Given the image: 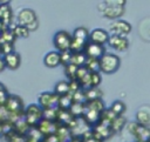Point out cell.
<instances>
[{
	"mask_svg": "<svg viewBox=\"0 0 150 142\" xmlns=\"http://www.w3.org/2000/svg\"><path fill=\"white\" fill-rule=\"evenodd\" d=\"M0 40H1V42H8V43H13V45H14V41L16 40V38L14 36L13 32H12L9 28H6L5 31L1 32V34H0Z\"/></svg>",
	"mask_w": 150,
	"mask_h": 142,
	"instance_id": "cell-31",
	"label": "cell"
},
{
	"mask_svg": "<svg viewBox=\"0 0 150 142\" xmlns=\"http://www.w3.org/2000/svg\"><path fill=\"white\" fill-rule=\"evenodd\" d=\"M5 68H6L5 59H4V56H2V55H0V73H1L2 70H5Z\"/></svg>",
	"mask_w": 150,
	"mask_h": 142,
	"instance_id": "cell-42",
	"label": "cell"
},
{
	"mask_svg": "<svg viewBox=\"0 0 150 142\" xmlns=\"http://www.w3.org/2000/svg\"><path fill=\"white\" fill-rule=\"evenodd\" d=\"M41 142H45V141H43V140H42V141H41Z\"/></svg>",
	"mask_w": 150,
	"mask_h": 142,
	"instance_id": "cell-48",
	"label": "cell"
},
{
	"mask_svg": "<svg viewBox=\"0 0 150 142\" xmlns=\"http://www.w3.org/2000/svg\"><path fill=\"white\" fill-rule=\"evenodd\" d=\"M23 117L27 124L29 126V128H35L39 124V122L43 119V109L38 103L29 104L25 109Z\"/></svg>",
	"mask_w": 150,
	"mask_h": 142,
	"instance_id": "cell-2",
	"label": "cell"
},
{
	"mask_svg": "<svg viewBox=\"0 0 150 142\" xmlns=\"http://www.w3.org/2000/svg\"><path fill=\"white\" fill-rule=\"evenodd\" d=\"M84 67L90 72V73H97L100 72V61L98 60H93V59H88Z\"/></svg>",
	"mask_w": 150,
	"mask_h": 142,
	"instance_id": "cell-32",
	"label": "cell"
},
{
	"mask_svg": "<svg viewBox=\"0 0 150 142\" xmlns=\"http://www.w3.org/2000/svg\"><path fill=\"white\" fill-rule=\"evenodd\" d=\"M59 127H60V124L57 122L49 121V120H46V119H42L39 122V124L36 126L38 130L41 133V135L43 137H47V136H50V135H56Z\"/></svg>",
	"mask_w": 150,
	"mask_h": 142,
	"instance_id": "cell-10",
	"label": "cell"
},
{
	"mask_svg": "<svg viewBox=\"0 0 150 142\" xmlns=\"http://www.w3.org/2000/svg\"><path fill=\"white\" fill-rule=\"evenodd\" d=\"M12 120V114L6 109L5 106H0V123H5ZM12 122V121H11Z\"/></svg>",
	"mask_w": 150,
	"mask_h": 142,
	"instance_id": "cell-35",
	"label": "cell"
},
{
	"mask_svg": "<svg viewBox=\"0 0 150 142\" xmlns=\"http://www.w3.org/2000/svg\"><path fill=\"white\" fill-rule=\"evenodd\" d=\"M86 41H82V40H79V39H75L71 36V43H70V52L71 53H80V52H83L84 49V46H86Z\"/></svg>",
	"mask_w": 150,
	"mask_h": 142,
	"instance_id": "cell-29",
	"label": "cell"
},
{
	"mask_svg": "<svg viewBox=\"0 0 150 142\" xmlns=\"http://www.w3.org/2000/svg\"><path fill=\"white\" fill-rule=\"evenodd\" d=\"M109 109L116 115V116H123V113L127 109V106L125 103L122 101V100H116L111 103V106L109 107Z\"/></svg>",
	"mask_w": 150,
	"mask_h": 142,
	"instance_id": "cell-21",
	"label": "cell"
},
{
	"mask_svg": "<svg viewBox=\"0 0 150 142\" xmlns=\"http://www.w3.org/2000/svg\"><path fill=\"white\" fill-rule=\"evenodd\" d=\"M136 122L141 126H150V107L149 106H142L136 111Z\"/></svg>",
	"mask_w": 150,
	"mask_h": 142,
	"instance_id": "cell-16",
	"label": "cell"
},
{
	"mask_svg": "<svg viewBox=\"0 0 150 142\" xmlns=\"http://www.w3.org/2000/svg\"><path fill=\"white\" fill-rule=\"evenodd\" d=\"M127 120L123 116H116L114 119V121L110 123V128L112 130V133H118L121 131L124 127H127Z\"/></svg>",
	"mask_w": 150,
	"mask_h": 142,
	"instance_id": "cell-23",
	"label": "cell"
},
{
	"mask_svg": "<svg viewBox=\"0 0 150 142\" xmlns=\"http://www.w3.org/2000/svg\"><path fill=\"white\" fill-rule=\"evenodd\" d=\"M13 11L9 5V1H0V20L5 25V27H9L13 22Z\"/></svg>",
	"mask_w": 150,
	"mask_h": 142,
	"instance_id": "cell-13",
	"label": "cell"
},
{
	"mask_svg": "<svg viewBox=\"0 0 150 142\" xmlns=\"http://www.w3.org/2000/svg\"><path fill=\"white\" fill-rule=\"evenodd\" d=\"M35 21H38L36 14L30 8H23V9H21L19 12L18 16H16V23L20 25V26L28 27L29 25L34 23Z\"/></svg>",
	"mask_w": 150,
	"mask_h": 142,
	"instance_id": "cell-11",
	"label": "cell"
},
{
	"mask_svg": "<svg viewBox=\"0 0 150 142\" xmlns=\"http://www.w3.org/2000/svg\"><path fill=\"white\" fill-rule=\"evenodd\" d=\"M38 27H39V22H38V21H35L34 23L29 25L27 28L29 29V32H32V31H36V29H38Z\"/></svg>",
	"mask_w": 150,
	"mask_h": 142,
	"instance_id": "cell-43",
	"label": "cell"
},
{
	"mask_svg": "<svg viewBox=\"0 0 150 142\" xmlns=\"http://www.w3.org/2000/svg\"><path fill=\"white\" fill-rule=\"evenodd\" d=\"M1 53H2V42H1V40H0V55H2Z\"/></svg>",
	"mask_w": 150,
	"mask_h": 142,
	"instance_id": "cell-47",
	"label": "cell"
},
{
	"mask_svg": "<svg viewBox=\"0 0 150 142\" xmlns=\"http://www.w3.org/2000/svg\"><path fill=\"white\" fill-rule=\"evenodd\" d=\"M109 39H110V33L103 28H95L89 34V41L101 46L107 45L109 42Z\"/></svg>",
	"mask_w": 150,
	"mask_h": 142,
	"instance_id": "cell-12",
	"label": "cell"
},
{
	"mask_svg": "<svg viewBox=\"0 0 150 142\" xmlns=\"http://www.w3.org/2000/svg\"><path fill=\"white\" fill-rule=\"evenodd\" d=\"M38 104L43 110L59 108V96L54 92H43L38 96Z\"/></svg>",
	"mask_w": 150,
	"mask_h": 142,
	"instance_id": "cell-5",
	"label": "cell"
},
{
	"mask_svg": "<svg viewBox=\"0 0 150 142\" xmlns=\"http://www.w3.org/2000/svg\"><path fill=\"white\" fill-rule=\"evenodd\" d=\"M91 131H93L94 136L97 137L98 140H101L102 142L105 138H109L114 134L112 130H111V128H110V126L107 124V123H103V122H100L95 127H93L91 128Z\"/></svg>",
	"mask_w": 150,
	"mask_h": 142,
	"instance_id": "cell-14",
	"label": "cell"
},
{
	"mask_svg": "<svg viewBox=\"0 0 150 142\" xmlns=\"http://www.w3.org/2000/svg\"><path fill=\"white\" fill-rule=\"evenodd\" d=\"M6 28H7V27H5V25H4V23L1 22V20H0V34H1V32L5 31Z\"/></svg>",
	"mask_w": 150,
	"mask_h": 142,
	"instance_id": "cell-44",
	"label": "cell"
},
{
	"mask_svg": "<svg viewBox=\"0 0 150 142\" xmlns=\"http://www.w3.org/2000/svg\"><path fill=\"white\" fill-rule=\"evenodd\" d=\"M88 58L86 56V54L83 52H80V53H73L71 55V60H70V63L77 66V67H82L86 65Z\"/></svg>",
	"mask_w": 150,
	"mask_h": 142,
	"instance_id": "cell-27",
	"label": "cell"
},
{
	"mask_svg": "<svg viewBox=\"0 0 150 142\" xmlns=\"http://www.w3.org/2000/svg\"><path fill=\"white\" fill-rule=\"evenodd\" d=\"M128 130L135 137L136 142H150V127L141 126L136 121L127 124Z\"/></svg>",
	"mask_w": 150,
	"mask_h": 142,
	"instance_id": "cell-3",
	"label": "cell"
},
{
	"mask_svg": "<svg viewBox=\"0 0 150 142\" xmlns=\"http://www.w3.org/2000/svg\"><path fill=\"white\" fill-rule=\"evenodd\" d=\"M101 81H102L101 72L91 73V75H90V88H97L100 86Z\"/></svg>",
	"mask_w": 150,
	"mask_h": 142,
	"instance_id": "cell-34",
	"label": "cell"
},
{
	"mask_svg": "<svg viewBox=\"0 0 150 142\" xmlns=\"http://www.w3.org/2000/svg\"><path fill=\"white\" fill-rule=\"evenodd\" d=\"M82 142H102L101 140H98L97 137H95L94 136V134H93V131H91V129L90 130H88L82 137Z\"/></svg>",
	"mask_w": 150,
	"mask_h": 142,
	"instance_id": "cell-37",
	"label": "cell"
},
{
	"mask_svg": "<svg viewBox=\"0 0 150 142\" xmlns=\"http://www.w3.org/2000/svg\"><path fill=\"white\" fill-rule=\"evenodd\" d=\"M131 25L125 21V20H115L110 23L108 32L110 33V35H121V36H127L128 34L131 33Z\"/></svg>",
	"mask_w": 150,
	"mask_h": 142,
	"instance_id": "cell-7",
	"label": "cell"
},
{
	"mask_svg": "<svg viewBox=\"0 0 150 142\" xmlns=\"http://www.w3.org/2000/svg\"><path fill=\"white\" fill-rule=\"evenodd\" d=\"M9 95H11V94H8V92H7L6 88H5L2 92H0V106H5V104H6V102H7L8 97H9Z\"/></svg>",
	"mask_w": 150,
	"mask_h": 142,
	"instance_id": "cell-41",
	"label": "cell"
},
{
	"mask_svg": "<svg viewBox=\"0 0 150 142\" xmlns=\"http://www.w3.org/2000/svg\"><path fill=\"white\" fill-rule=\"evenodd\" d=\"M73 103H74V101H73L71 94H67V95L59 97V109H61V110H69Z\"/></svg>",
	"mask_w": 150,
	"mask_h": 142,
	"instance_id": "cell-24",
	"label": "cell"
},
{
	"mask_svg": "<svg viewBox=\"0 0 150 142\" xmlns=\"http://www.w3.org/2000/svg\"><path fill=\"white\" fill-rule=\"evenodd\" d=\"M53 43L55 47V50L59 53L66 52L70 49L71 43V34L67 31H59L53 36Z\"/></svg>",
	"mask_w": 150,
	"mask_h": 142,
	"instance_id": "cell-4",
	"label": "cell"
},
{
	"mask_svg": "<svg viewBox=\"0 0 150 142\" xmlns=\"http://www.w3.org/2000/svg\"><path fill=\"white\" fill-rule=\"evenodd\" d=\"M84 104H86V108L96 110V111H98V113H102V111L105 109V106H104V102L102 101V99L93 100V101H87Z\"/></svg>",
	"mask_w": 150,
	"mask_h": 142,
	"instance_id": "cell-26",
	"label": "cell"
},
{
	"mask_svg": "<svg viewBox=\"0 0 150 142\" xmlns=\"http://www.w3.org/2000/svg\"><path fill=\"white\" fill-rule=\"evenodd\" d=\"M12 32H13V34H14V36L18 39V38H28L29 36V29L27 28V27H25V26H20V25H18V23H12L9 27H8Z\"/></svg>",
	"mask_w": 150,
	"mask_h": 142,
	"instance_id": "cell-20",
	"label": "cell"
},
{
	"mask_svg": "<svg viewBox=\"0 0 150 142\" xmlns=\"http://www.w3.org/2000/svg\"><path fill=\"white\" fill-rule=\"evenodd\" d=\"M108 45L117 50V52H124L128 49L129 47V40L127 36H121V35H110V39H109V42Z\"/></svg>",
	"mask_w": 150,
	"mask_h": 142,
	"instance_id": "cell-15",
	"label": "cell"
},
{
	"mask_svg": "<svg viewBox=\"0 0 150 142\" xmlns=\"http://www.w3.org/2000/svg\"><path fill=\"white\" fill-rule=\"evenodd\" d=\"M86 94V99L87 101H93V100H98L102 99V92L98 88H88L84 90Z\"/></svg>",
	"mask_w": 150,
	"mask_h": 142,
	"instance_id": "cell-28",
	"label": "cell"
},
{
	"mask_svg": "<svg viewBox=\"0 0 150 142\" xmlns=\"http://www.w3.org/2000/svg\"><path fill=\"white\" fill-rule=\"evenodd\" d=\"M71 55H73V53H71L70 50H66V52L60 53V60H61V65H62L63 67L67 66L68 63H70Z\"/></svg>",
	"mask_w": 150,
	"mask_h": 142,
	"instance_id": "cell-36",
	"label": "cell"
},
{
	"mask_svg": "<svg viewBox=\"0 0 150 142\" xmlns=\"http://www.w3.org/2000/svg\"><path fill=\"white\" fill-rule=\"evenodd\" d=\"M4 59H5L6 68H8L11 70H16L21 65V56L15 50L9 53V54H7V55H5Z\"/></svg>",
	"mask_w": 150,
	"mask_h": 142,
	"instance_id": "cell-17",
	"label": "cell"
},
{
	"mask_svg": "<svg viewBox=\"0 0 150 142\" xmlns=\"http://www.w3.org/2000/svg\"><path fill=\"white\" fill-rule=\"evenodd\" d=\"M43 63L46 67L48 68H55L57 66L61 65V60H60V53L56 50H52L48 52L45 56H43Z\"/></svg>",
	"mask_w": 150,
	"mask_h": 142,
	"instance_id": "cell-18",
	"label": "cell"
},
{
	"mask_svg": "<svg viewBox=\"0 0 150 142\" xmlns=\"http://www.w3.org/2000/svg\"><path fill=\"white\" fill-rule=\"evenodd\" d=\"M63 68H64V75L67 76L68 81L76 79V73H77V69H79L77 66H75V65H73V63H68V65L64 66Z\"/></svg>",
	"mask_w": 150,
	"mask_h": 142,
	"instance_id": "cell-30",
	"label": "cell"
},
{
	"mask_svg": "<svg viewBox=\"0 0 150 142\" xmlns=\"http://www.w3.org/2000/svg\"><path fill=\"white\" fill-rule=\"evenodd\" d=\"M84 110H86V104L84 103H77V102H74L69 109L70 114L75 117V119H81L84 114Z\"/></svg>",
	"mask_w": 150,
	"mask_h": 142,
	"instance_id": "cell-25",
	"label": "cell"
},
{
	"mask_svg": "<svg viewBox=\"0 0 150 142\" xmlns=\"http://www.w3.org/2000/svg\"><path fill=\"white\" fill-rule=\"evenodd\" d=\"M100 72L104 74H112L117 72L121 65V60L116 54L112 53H105L100 60Z\"/></svg>",
	"mask_w": 150,
	"mask_h": 142,
	"instance_id": "cell-1",
	"label": "cell"
},
{
	"mask_svg": "<svg viewBox=\"0 0 150 142\" xmlns=\"http://www.w3.org/2000/svg\"><path fill=\"white\" fill-rule=\"evenodd\" d=\"M4 135V131H2V123H0V136Z\"/></svg>",
	"mask_w": 150,
	"mask_h": 142,
	"instance_id": "cell-46",
	"label": "cell"
},
{
	"mask_svg": "<svg viewBox=\"0 0 150 142\" xmlns=\"http://www.w3.org/2000/svg\"><path fill=\"white\" fill-rule=\"evenodd\" d=\"M12 52H14V45L13 43H8V42H2V53H1L2 56L7 55V54H9Z\"/></svg>",
	"mask_w": 150,
	"mask_h": 142,
	"instance_id": "cell-38",
	"label": "cell"
},
{
	"mask_svg": "<svg viewBox=\"0 0 150 142\" xmlns=\"http://www.w3.org/2000/svg\"><path fill=\"white\" fill-rule=\"evenodd\" d=\"M54 93L60 97L67 94H70V89H69V81L66 80H61L59 82H56V84L54 86Z\"/></svg>",
	"mask_w": 150,
	"mask_h": 142,
	"instance_id": "cell-19",
	"label": "cell"
},
{
	"mask_svg": "<svg viewBox=\"0 0 150 142\" xmlns=\"http://www.w3.org/2000/svg\"><path fill=\"white\" fill-rule=\"evenodd\" d=\"M69 89H70V94H73V93L77 92L79 89H82V88H81L80 82L75 79V80H70L69 81Z\"/></svg>",
	"mask_w": 150,
	"mask_h": 142,
	"instance_id": "cell-39",
	"label": "cell"
},
{
	"mask_svg": "<svg viewBox=\"0 0 150 142\" xmlns=\"http://www.w3.org/2000/svg\"><path fill=\"white\" fill-rule=\"evenodd\" d=\"M73 96V101L77 102V103H86L87 99H86V94H84V89H79L77 92L71 94Z\"/></svg>",
	"mask_w": 150,
	"mask_h": 142,
	"instance_id": "cell-33",
	"label": "cell"
},
{
	"mask_svg": "<svg viewBox=\"0 0 150 142\" xmlns=\"http://www.w3.org/2000/svg\"><path fill=\"white\" fill-rule=\"evenodd\" d=\"M83 53L86 54V56L88 59L100 60L107 52H105V47L104 46H101V45H97V43H94V42L88 41L86 43V46H84Z\"/></svg>",
	"mask_w": 150,
	"mask_h": 142,
	"instance_id": "cell-8",
	"label": "cell"
},
{
	"mask_svg": "<svg viewBox=\"0 0 150 142\" xmlns=\"http://www.w3.org/2000/svg\"><path fill=\"white\" fill-rule=\"evenodd\" d=\"M104 4H105V6H104V9L102 11L103 16H105L108 19H112L114 21L118 20V18L122 16L125 12V8L123 6L114 5V4H111V1H104Z\"/></svg>",
	"mask_w": 150,
	"mask_h": 142,
	"instance_id": "cell-9",
	"label": "cell"
},
{
	"mask_svg": "<svg viewBox=\"0 0 150 142\" xmlns=\"http://www.w3.org/2000/svg\"><path fill=\"white\" fill-rule=\"evenodd\" d=\"M90 72L84 67V66H82V67H79V69H77V73H76V80L77 81H80L81 79H83L87 74H89Z\"/></svg>",
	"mask_w": 150,
	"mask_h": 142,
	"instance_id": "cell-40",
	"label": "cell"
},
{
	"mask_svg": "<svg viewBox=\"0 0 150 142\" xmlns=\"http://www.w3.org/2000/svg\"><path fill=\"white\" fill-rule=\"evenodd\" d=\"M5 107L12 114V116L15 115V116H19V117H22L23 116L25 109H26L23 107V101L18 95H9V97H8Z\"/></svg>",
	"mask_w": 150,
	"mask_h": 142,
	"instance_id": "cell-6",
	"label": "cell"
},
{
	"mask_svg": "<svg viewBox=\"0 0 150 142\" xmlns=\"http://www.w3.org/2000/svg\"><path fill=\"white\" fill-rule=\"evenodd\" d=\"M89 34H90V32L86 27H77L71 33V36L75 38V39H79V40L88 42L89 41Z\"/></svg>",
	"mask_w": 150,
	"mask_h": 142,
	"instance_id": "cell-22",
	"label": "cell"
},
{
	"mask_svg": "<svg viewBox=\"0 0 150 142\" xmlns=\"http://www.w3.org/2000/svg\"><path fill=\"white\" fill-rule=\"evenodd\" d=\"M5 88H6V87L4 86V83H2V82H0V92H2Z\"/></svg>",
	"mask_w": 150,
	"mask_h": 142,
	"instance_id": "cell-45",
	"label": "cell"
}]
</instances>
